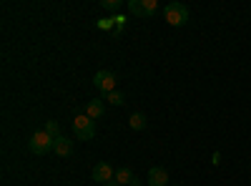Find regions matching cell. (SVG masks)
I'll use <instances>...</instances> for the list:
<instances>
[{
	"mask_svg": "<svg viewBox=\"0 0 251 186\" xmlns=\"http://www.w3.org/2000/svg\"><path fill=\"white\" fill-rule=\"evenodd\" d=\"M106 101H111L113 106H123V103H126V98H123V93H121V91H113V93H108V96H106Z\"/></svg>",
	"mask_w": 251,
	"mask_h": 186,
	"instance_id": "4fadbf2b",
	"label": "cell"
},
{
	"mask_svg": "<svg viewBox=\"0 0 251 186\" xmlns=\"http://www.w3.org/2000/svg\"><path fill=\"white\" fill-rule=\"evenodd\" d=\"M116 181L121 186H138L141 181L136 179V174L128 169V166H123V169H116Z\"/></svg>",
	"mask_w": 251,
	"mask_h": 186,
	"instance_id": "ba28073f",
	"label": "cell"
},
{
	"mask_svg": "<svg viewBox=\"0 0 251 186\" xmlns=\"http://www.w3.org/2000/svg\"><path fill=\"white\" fill-rule=\"evenodd\" d=\"M163 18H166V23H169V26L183 28L188 23V8L183 3H169L163 8Z\"/></svg>",
	"mask_w": 251,
	"mask_h": 186,
	"instance_id": "6da1fadb",
	"label": "cell"
},
{
	"mask_svg": "<svg viewBox=\"0 0 251 186\" xmlns=\"http://www.w3.org/2000/svg\"><path fill=\"white\" fill-rule=\"evenodd\" d=\"M73 131H75L78 141H91V138H96V121L88 118L86 113H78L73 118Z\"/></svg>",
	"mask_w": 251,
	"mask_h": 186,
	"instance_id": "7a4b0ae2",
	"label": "cell"
},
{
	"mask_svg": "<svg viewBox=\"0 0 251 186\" xmlns=\"http://www.w3.org/2000/svg\"><path fill=\"white\" fill-rule=\"evenodd\" d=\"M93 181H98V184H108V181H113L116 179V171H113V166L108 161H98L96 166H93Z\"/></svg>",
	"mask_w": 251,
	"mask_h": 186,
	"instance_id": "8992f818",
	"label": "cell"
},
{
	"mask_svg": "<svg viewBox=\"0 0 251 186\" xmlns=\"http://www.w3.org/2000/svg\"><path fill=\"white\" fill-rule=\"evenodd\" d=\"M171 186H181V184H171Z\"/></svg>",
	"mask_w": 251,
	"mask_h": 186,
	"instance_id": "2e32d148",
	"label": "cell"
},
{
	"mask_svg": "<svg viewBox=\"0 0 251 186\" xmlns=\"http://www.w3.org/2000/svg\"><path fill=\"white\" fill-rule=\"evenodd\" d=\"M53 146H55V138H50L46 131H35V133L30 136V141H28V149H30L33 154H38V156L53 151Z\"/></svg>",
	"mask_w": 251,
	"mask_h": 186,
	"instance_id": "3957f363",
	"label": "cell"
},
{
	"mask_svg": "<svg viewBox=\"0 0 251 186\" xmlns=\"http://www.w3.org/2000/svg\"><path fill=\"white\" fill-rule=\"evenodd\" d=\"M53 151L58 154V156H71V151H73V141L68 138V136H58L55 138V146H53Z\"/></svg>",
	"mask_w": 251,
	"mask_h": 186,
	"instance_id": "9c48e42d",
	"label": "cell"
},
{
	"mask_svg": "<svg viewBox=\"0 0 251 186\" xmlns=\"http://www.w3.org/2000/svg\"><path fill=\"white\" fill-rule=\"evenodd\" d=\"M50 138H58V136H63L60 133V126H58V121H46V129H43Z\"/></svg>",
	"mask_w": 251,
	"mask_h": 186,
	"instance_id": "7c38bea8",
	"label": "cell"
},
{
	"mask_svg": "<svg viewBox=\"0 0 251 186\" xmlns=\"http://www.w3.org/2000/svg\"><path fill=\"white\" fill-rule=\"evenodd\" d=\"M128 10L136 13L138 18H153L158 13V0H131Z\"/></svg>",
	"mask_w": 251,
	"mask_h": 186,
	"instance_id": "277c9868",
	"label": "cell"
},
{
	"mask_svg": "<svg viewBox=\"0 0 251 186\" xmlns=\"http://www.w3.org/2000/svg\"><path fill=\"white\" fill-rule=\"evenodd\" d=\"M128 126H131L133 131H143V129H146V116H143V113H131Z\"/></svg>",
	"mask_w": 251,
	"mask_h": 186,
	"instance_id": "8fae6325",
	"label": "cell"
},
{
	"mask_svg": "<svg viewBox=\"0 0 251 186\" xmlns=\"http://www.w3.org/2000/svg\"><path fill=\"white\" fill-rule=\"evenodd\" d=\"M103 111H106V106H103V101H98V98H93V101H88L86 103V116L88 118H100L103 116Z\"/></svg>",
	"mask_w": 251,
	"mask_h": 186,
	"instance_id": "30bf717a",
	"label": "cell"
},
{
	"mask_svg": "<svg viewBox=\"0 0 251 186\" xmlns=\"http://www.w3.org/2000/svg\"><path fill=\"white\" fill-rule=\"evenodd\" d=\"M103 186H121V184H118V181L113 179V181H108V184H103Z\"/></svg>",
	"mask_w": 251,
	"mask_h": 186,
	"instance_id": "9a60e30c",
	"label": "cell"
},
{
	"mask_svg": "<svg viewBox=\"0 0 251 186\" xmlns=\"http://www.w3.org/2000/svg\"><path fill=\"white\" fill-rule=\"evenodd\" d=\"M100 5L106 8V10H118V8H121V0H103Z\"/></svg>",
	"mask_w": 251,
	"mask_h": 186,
	"instance_id": "5bb4252c",
	"label": "cell"
},
{
	"mask_svg": "<svg viewBox=\"0 0 251 186\" xmlns=\"http://www.w3.org/2000/svg\"><path fill=\"white\" fill-rule=\"evenodd\" d=\"M93 86L100 91V93H113L116 91V73L113 71H98L93 76Z\"/></svg>",
	"mask_w": 251,
	"mask_h": 186,
	"instance_id": "5b68a950",
	"label": "cell"
},
{
	"mask_svg": "<svg viewBox=\"0 0 251 186\" xmlns=\"http://www.w3.org/2000/svg\"><path fill=\"white\" fill-rule=\"evenodd\" d=\"M149 186H169V171L163 166H151L149 169Z\"/></svg>",
	"mask_w": 251,
	"mask_h": 186,
	"instance_id": "52a82bcc",
	"label": "cell"
}]
</instances>
